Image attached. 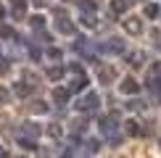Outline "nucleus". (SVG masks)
Returning <instances> with one entry per match:
<instances>
[{
	"label": "nucleus",
	"instance_id": "1a4fd4ad",
	"mask_svg": "<svg viewBox=\"0 0 161 158\" xmlns=\"http://www.w3.org/2000/svg\"><path fill=\"white\" fill-rule=\"evenodd\" d=\"M98 79H100V84H111L114 79H116V71H114L111 66H103V69L98 71Z\"/></svg>",
	"mask_w": 161,
	"mask_h": 158
},
{
	"label": "nucleus",
	"instance_id": "7c9ffc66",
	"mask_svg": "<svg viewBox=\"0 0 161 158\" xmlns=\"http://www.w3.org/2000/svg\"><path fill=\"white\" fill-rule=\"evenodd\" d=\"M0 158H11V155H8V150H5V148H0Z\"/></svg>",
	"mask_w": 161,
	"mask_h": 158
},
{
	"label": "nucleus",
	"instance_id": "9b49d317",
	"mask_svg": "<svg viewBox=\"0 0 161 158\" xmlns=\"http://www.w3.org/2000/svg\"><path fill=\"white\" fill-rule=\"evenodd\" d=\"M85 87H87V76H85V74H79V76L74 79V82L69 84V92H82Z\"/></svg>",
	"mask_w": 161,
	"mask_h": 158
},
{
	"label": "nucleus",
	"instance_id": "b1692460",
	"mask_svg": "<svg viewBox=\"0 0 161 158\" xmlns=\"http://www.w3.org/2000/svg\"><path fill=\"white\" fill-rule=\"evenodd\" d=\"M98 145H100V140H87V142H85V150H87V153H95Z\"/></svg>",
	"mask_w": 161,
	"mask_h": 158
},
{
	"label": "nucleus",
	"instance_id": "423d86ee",
	"mask_svg": "<svg viewBox=\"0 0 161 158\" xmlns=\"http://www.w3.org/2000/svg\"><path fill=\"white\" fill-rule=\"evenodd\" d=\"M100 53H111V55H122V53H124V42H122V40H108L106 45H100Z\"/></svg>",
	"mask_w": 161,
	"mask_h": 158
},
{
	"label": "nucleus",
	"instance_id": "6ab92c4d",
	"mask_svg": "<svg viewBox=\"0 0 161 158\" xmlns=\"http://www.w3.org/2000/svg\"><path fill=\"white\" fill-rule=\"evenodd\" d=\"M16 142L21 145L24 150H37V142H35V140H24V137H16Z\"/></svg>",
	"mask_w": 161,
	"mask_h": 158
},
{
	"label": "nucleus",
	"instance_id": "c756f323",
	"mask_svg": "<svg viewBox=\"0 0 161 158\" xmlns=\"http://www.w3.org/2000/svg\"><path fill=\"white\" fill-rule=\"evenodd\" d=\"M69 71H74V74H82V63H69Z\"/></svg>",
	"mask_w": 161,
	"mask_h": 158
},
{
	"label": "nucleus",
	"instance_id": "39448f33",
	"mask_svg": "<svg viewBox=\"0 0 161 158\" xmlns=\"http://www.w3.org/2000/svg\"><path fill=\"white\" fill-rule=\"evenodd\" d=\"M124 32L127 34H143V18H137V16H130V18H124Z\"/></svg>",
	"mask_w": 161,
	"mask_h": 158
},
{
	"label": "nucleus",
	"instance_id": "f3484780",
	"mask_svg": "<svg viewBox=\"0 0 161 158\" xmlns=\"http://www.w3.org/2000/svg\"><path fill=\"white\" fill-rule=\"evenodd\" d=\"M13 92H16V95H21V97H26V95L32 92V87H29L26 82H16V84H13Z\"/></svg>",
	"mask_w": 161,
	"mask_h": 158
},
{
	"label": "nucleus",
	"instance_id": "6e6552de",
	"mask_svg": "<svg viewBox=\"0 0 161 158\" xmlns=\"http://www.w3.org/2000/svg\"><path fill=\"white\" fill-rule=\"evenodd\" d=\"M148 90L161 92V63L153 66V79H148Z\"/></svg>",
	"mask_w": 161,
	"mask_h": 158
},
{
	"label": "nucleus",
	"instance_id": "2f4dec72",
	"mask_svg": "<svg viewBox=\"0 0 161 158\" xmlns=\"http://www.w3.org/2000/svg\"><path fill=\"white\" fill-rule=\"evenodd\" d=\"M32 3H35V5H45V3H48V0H32Z\"/></svg>",
	"mask_w": 161,
	"mask_h": 158
},
{
	"label": "nucleus",
	"instance_id": "9d476101",
	"mask_svg": "<svg viewBox=\"0 0 161 158\" xmlns=\"http://www.w3.org/2000/svg\"><path fill=\"white\" fill-rule=\"evenodd\" d=\"M24 11H26V0H11V13L16 18H21Z\"/></svg>",
	"mask_w": 161,
	"mask_h": 158
},
{
	"label": "nucleus",
	"instance_id": "4468645a",
	"mask_svg": "<svg viewBox=\"0 0 161 158\" xmlns=\"http://www.w3.org/2000/svg\"><path fill=\"white\" fill-rule=\"evenodd\" d=\"M127 63H130L132 69H140V66L145 63V55H143V53H132V55L127 58Z\"/></svg>",
	"mask_w": 161,
	"mask_h": 158
},
{
	"label": "nucleus",
	"instance_id": "bb28decb",
	"mask_svg": "<svg viewBox=\"0 0 161 158\" xmlns=\"http://www.w3.org/2000/svg\"><path fill=\"white\" fill-rule=\"evenodd\" d=\"M48 58H50V61H58V58H61V50H58V48H50V50H48Z\"/></svg>",
	"mask_w": 161,
	"mask_h": 158
},
{
	"label": "nucleus",
	"instance_id": "393cba45",
	"mask_svg": "<svg viewBox=\"0 0 161 158\" xmlns=\"http://www.w3.org/2000/svg\"><path fill=\"white\" fill-rule=\"evenodd\" d=\"M32 26H35V29H42V26H45V18H42V16H32Z\"/></svg>",
	"mask_w": 161,
	"mask_h": 158
},
{
	"label": "nucleus",
	"instance_id": "ddd939ff",
	"mask_svg": "<svg viewBox=\"0 0 161 158\" xmlns=\"http://www.w3.org/2000/svg\"><path fill=\"white\" fill-rule=\"evenodd\" d=\"M124 132H127L130 137H137V134H140V124L135 121V118H130V121H124Z\"/></svg>",
	"mask_w": 161,
	"mask_h": 158
},
{
	"label": "nucleus",
	"instance_id": "a211bd4d",
	"mask_svg": "<svg viewBox=\"0 0 161 158\" xmlns=\"http://www.w3.org/2000/svg\"><path fill=\"white\" fill-rule=\"evenodd\" d=\"M79 21H82V26L92 29V26H95V13H82V16H79Z\"/></svg>",
	"mask_w": 161,
	"mask_h": 158
},
{
	"label": "nucleus",
	"instance_id": "7ed1b4c3",
	"mask_svg": "<svg viewBox=\"0 0 161 158\" xmlns=\"http://www.w3.org/2000/svg\"><path fill=\"white\" fill-rule=\"evenodd\" d=\"M98 103H100V95L98 92H87L85 97H79L74 108L77 111H92V108H98Z\"/></svg>",
	"mask_w": 161,
	"mask_h": 158
},
{
	"label": "nucleus",
	"instance_id": "20e7f679",
	"mask_svg": "<svg viewBox=\"0 0 161 158\" xmlns=\"http://www.w3.org/2000/svg\"><path fill=\"white\" fill-rule=\"evenodd\" d=\"M56 29L61 32V34H74V24L66 18L64 11H56Z\"/></svg>",
	"mask_w": 161,
	"mask_h": 158
},
{
	"label": "nucleus",
	"instance_id": "5701e85b",
	"mask_svg": "<svg viewBox=\"0 0 161 158\" xmlns=\"http://www.w3.org/2000/svg\"><path fill=\"white\" fill-rule=\"evenodd\" d=\"M0 37H3V40L5 37H13V29H11L8 24H3V21H0Z\"/></svg>",
	"mask_w": 161,
	"mask_h": 158
},
{
	"label": "nucleus",
	"instance_id": "f8f14e48",
	"mask_svg": "<svg viewBox=\"0 0 161 158\" xmlns=\"http://www.w3.org/2000/svg\"><path fill=\"white\" fill-rule=\"evenodd\" d=\"M53 100H56L58 105H64L66 100H69V90H64V87H56V90H53Z\"/></svg>",
	"mask_w": 161,
	"mask_h": 158
},
{
	"label": "nucleus",
	"instance_id": "2eb2a0df",
	"mask_svg": "<svg viewBox=\"0 0 161 158\" xmlns=\"http://www.w3.org/2000/svg\"><path fill=\"white\" fill-rule=\"evenodd\" d=\"M127 5H130L127 0H111V13H114V16H119V13L127 11Z\"/></svg>",
	"mask_w": 161,
	"mask_h": 158
},
{
	"label": "nucleus",
	"instance_id": "473e14b6",
	"mask_svg": "<svg viewBox=\"0 0 161 158\" xmlns=\"http://www.w3.org/2000/svg\"><path fill=\"white\" fill-rule=\"evenodd\" d=\"M3 13H5V11H3V5H0V16H3Z\"/></svg>",
	"mask_w": 161,
	"mask_h": 158
},
{
	"label": "nucleus",
	"instance_id": "dca6fc26",
	"mask_svg": "<svg viewBox=\"0 0 161 158\" xmlns=\"http://www.w3.org/2000/svg\"><path fill=\"white\" fill-rule=\"evenodd\" d=\"M64 66H50V69H48V79H50V82H58V79H61L64 76Z\"/></svg>",
	"mask_w": 161,
	"mask_h": 158
},
{
	"label": "nucleus",
	"instance_id": "a878e982",
	"mask_svg": "<svg viewBox=\"0 0 161 158\" xmlns=\"http://www.w3.org/2000/svg\"><path fill=\"white\" fill-rule=\"evenodd\" d=\"M48 132H50L53 137H61V134H64V129L58 127V124H50V129H48Z\"/></svg>",
	"mask_w": 161,
	"mask_h": 158
},
{
	"label": "nucleus",
	"instance_id": "cd10ccee",
	"mask_svg": "<svg viewBox=\"0 0 161 158\" xmlns=\"http://www.w3.org/2000/svg\"><path fill=\"white\" fill-rule=\"evenodd\" d=\"M8 100H11V92L5 87H0V103H8Z\"/></svg>",
	"mask_w": 161,
	"mask_h": 158
},
{
	"label": "nucleus",
	"instance_id": "c85d7f7f",
	"mask_svg": "<svg viewBox=\"0 0 161 158\" xmlns=\"http://www.w3.org/2000/svg\"><path fill=\"white\" fill-rule=\"evenodd\" d=\"M8 69H11V66H8V61H5V58H0V76H3V74H8Z\"/></svg>",
	"mask_w": 161,
	"mask_h": 158
},
{
	"label": "nucleus",
	"instance_id": "f257e3e1",
	"mask_svg": "<svg viewBox=\"0 0 161 158\" xmlns=\"http://www.w3.org/2000/svg\"><path fill=\"white\" fill-rule=\"evenodd\" d=\"M98 127H100V134H103V137H106L108 142H114V145L119 142V134H116V132H119V127H122V124H119V116H116V113L100 116Z\"/></svg>",
	"mask_w": 161,
	"mask_h": 158
},
{
	"label": "nucleus",
	"instance_id": "aec40b11",
	"mask_svg": "<svg viewBox=\"0 0 161 158\" xmlns=\"http://www.w3.org/2000/svg\"><path fill=\"white\" fill-rule=\"evenodd\" d=\"M29 108H32V113H48V105H45L42 100H35Z\"/></svg>",
	"mask_w": 161,
	"mask_h": 158
},
{
	"label": "nucleus",
	"instance_id": "0eeeda50",
	"mask_svg": "<svg viewBox=\"0 0 161 158\" xmlns=\"http://www.w3.org/2000/svg\"><path fill=\"white\" fill-rule=\"evenodd\" d=\"M119 90H122L124 95H137V92H140V84H137L132 76H124L122 84H119Z\"/></svg>",
	"mask_w": 161,
	"mask_h": 158
},
{
	"label": "nucleus",
	"instance_id": "4be33fe9",
	"mask_svg": "<svg viewBox=\"0 0 161 158\" xmlns=\"http://www.w3.org/2000/svg\"><path fill=\"white\" fill-rule=\"evenodd\" d=\"M158 13H161V11H158L156 3H148V5H145V16H148V18H156Z\"/></svg>",
	"mask_w": 161,
	"mask_h": 158
},
{
	"label": "nucleus",
	"instance_id": "f03ea898",
	"mask_svg": "<svg viewBox=\"0 0 161 158\" xmlns=\"http://www.w3.org/2000/svg\"><path fill=\"white\" fill-rule=\"evenodd\" d=\"M40 134H42V127L35 124V121H24L21 129H19V137H24V140H35V142H37Z\"/></svg>",
	"mask_w": 161,
	"mask_h": 158
},
{
	"label": "nucleus",
	"instance_id": "412c9836",
	"mask_svg": "<svg viewBox=\"0 0 161 158\" xmlns=\"http://www.w3.org/2000/svg\"><path fill=\"white\" fill-rule=\"evenodd\" d=\"M79 11L82 13H95V3H92V0H82V3H79Z\"/></svg>",
	"mask_w": 161,
	"mask_h": 158
}]
</instances>
